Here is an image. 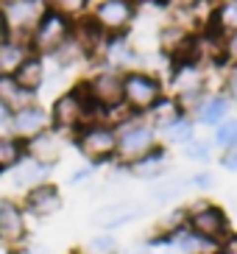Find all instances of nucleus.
I'll list each match as a JSON object with an SVG mask.
<instances>
[{
  "label": "nucleus",
  "mask_w": 237,
  "mask_h": 254,
  "mask_svg": "<svg viewBox=\"0 0 237 254\" xmlns=\"http://www.w3.org/2000/svg\"><path fill=\"white\" fill-rule=\"evenodd\" d=\"M48 118H51V128L56 134L61 137H73L75 131H81L87 123H95L101 120V112H98V106L89 101L87 90H84V81L73 84V87H67L64 92L53 98L51 109H48Z\"/></svg>",
  "instance_id": "f257e3e1"
},
{
  "label": "nucleus",
  "mask_w": 237,
  "mask_h": 254,
  "mask_svg": "<svg viewBox=\"0 0 237 254\" xmlns=\"http://www.w3.org/2000/svg\"><path fill=\"white\" fill-rule=\"evenodd\" d=\"M184 226L190 232H195L198 238L215 243V246H221L223 240L235 232L232 229L229 212L218 201H209V198H195L193 204H187L184 207Z\"/></svg>",
  "instance_id": "f03ea898"
},
{
  "label": "nucleus",
  "mask_w": 237,
  "mask_h": 254,
  "mask_svg": "<svg viewBox=\"0 0 237 254\" xmlns=\"http://www.w3.org/2000/svg\"><path fill=\"white\" fill-rule=\"evenodd\" d=\"M73 148L78 151V157L92 168H104V165L115 162V148H118V128L95 120L87 123L81 131H75L73 137Z\"/></svg>",
  "instance_id": "7ed1b4c3"
},
{
  "label": "nucleus",
  "mask_w": 237,
  "mask_h": 254,
  "mask_svg": "<svg viewBox=\"0 0 237 254\" xmlns=\"http://www.w3.org/2000/svg\"><path fill=\"white\" fill-rule=\"evenodd\" d=\"M165 92V78L154 70L140 67L123 73V106L137 118H145Z\"/></svg>",
  "instance_id": "20e7f679"
},
{
  "label": "nucleus",
  "mask_w": 237,
  "mask_h": 254,
  "mask_svg": "<svg viewBox=\"0 0 237 254\" xmlns=\"http://www.w3.org/2000/svg\"><path fill=\"white\" fill-rule=\"evenodd\" d=\"M159 145V134H156L151 123L145 118H128L126 123L118 126V148H115V165L118 168H128L140 157H145L148 151Z\"/></svg>",
  "instance_id": "39448f33"
},
{
  "label": "nucleus",
  "mask_w": 237,
  "mask_h": 254,
  "mask_svg": "<svg viewBox=\"0 0 237 254\" xmlns=\"http://www.w3.org/2000/svg\"><path fill=\"white\" fill-rule=\"evenodd\" d=\"M70 31H73V23L61 14H53V11H45L42 20L37 23V28L28 34L25 45H28L31 53H37L42 59H51L56 51L70 42Z\"/></svg>",
  "instance_id": "423d86ee"
},
{
  "label": "nucleus",
  "mask_w": 237,
  "mask_h": 254,
  "mask_svg": "<svg viewBox=\"0 0 237 254\" xmlns=\"http://www.w3.org/2000/svg\"><path fill=\"white\" fill-rule=\"evenodd\" d=\"M81 81L89 101L98 106L101 120H104L106 112L123 106V73H115L109 67H95L89 75H84Z\"/></svg>",
  "instance_id": "0eeeda50"
},
{
  "label": "nucleus",
  "mask_w": 237,
  "mask_h": 254,
  "mask_svg": "<svg viewBox=\"0 0 237 254\" xmlns=\"http://www.w3.org/2000/svg\"><path fill=\"white\" fill-rule=\"evenodd\" d=\"M137 14H140L137 0H104V3L89 8V17L95 20L98 28L104 31L106 37L128 34L131 25L137 23Z\"/></svg>",
  "instance_id": "6e6552de"
},
{
  "label": "nucleus",
  "mask_w": 237,
  "mask_h": 254,
  "mask_svg": "<svg viewBox=\"0 0 237 254\" xmlns=\"http://www.w3.org/2000/svg\"><path fill=\"white\" fill-rule=\"evenodd\" d=\"M28 238H31V224L20 198H11V195L0 198V246H3V252L25 249Z\"/></svg>",
  "instance_id": "1a4fd4ad"
},
{
  "label": "nucleus",
  "mask_w": 237,
  "mask_h": 254,
  "mask_svg": "<svg viewBox=\"0 0 237 254\" xmlns=\"http://www.w3.org/2000/svg\"><path fill=\"white\" fill-rule=\"evenodd\" d=\"M20 204L28 218L48 221V218L59 215L61 209H64V193H61V187L56 182H42V185L25 190L20 195Z\"/></svg>",
  "instance_id": "9d476101"
},
{
  "label": "nucleus",
  "mask_w": 237,
  "mask_h": 254,
  "mask_svg": "<svg viewBox=\"0 0 237 254\" xmlns=\"http://www.w3.org/2000/svg\"><path fill=\"white\" fill-rule=\"evenodd\" d=\"M98 67H109L115 73H128V70H140L142 67V56L134 45V39L128 34L120 37H106V45L101 51Z\"/></svg>",
  "instance_id": "9b49d317"
},
{
  "label": "nucleus",
  "mask_w": 237,
  "mask_h": 254,
  "mask_svg": "<svg viewBox=\"0 0 237 254\" xmlns=\"http://www.w3.org/2000/svg\"><path fill=\"white\" fill-rule=\"evenodd\" d=\"M6 14V23L11 28V39H28V34L37 28V23L42 20V14L48 11L45 0H14L8 6H0Z\"/></svg>",
  "instance_id": "f8f14e48"
},
{
  "label": "nucleus",
  "mask_w": 237,
  "mask_h": 254,
  "mask_svg": "<svg viewBox=\"0 0 237 254\" xmlns=\"http://www.w3.org/2000/svg\"><path fill=\"white\" fill-rule=\"evenodd\" d=\"M48 128H51L48 109L42 104H37V101L28 106H22V109H17V112H11V128H8V134L22 140V142L42 134V131H48Z\"/></svg>",
  "instance_id": "ddd939ff"
},
{
  "label": "nucleus",
  "mask_w": 237,
  "mask_h": 254,
  "mask_svg": "<svg viewBox=\"0 0 237 254\" xmlns=\"http://www.w3.org/2000/svg\"><path fill=\"white\" fill-rule=\"evenodd\" d=\"M123 171L137 182H151L154 185V182L165 179L171 173V148H165L162 142H159L154 151H148L145 157H140L137 162H131Z\"/></svg>",
  "instance_id": "4468645a"
},
{
  "label": "nucleus",
  "mask_w": 237,
  "mask_h": 254,
  "mask_svg": "<svg viewBox=\"0 0 237 254\" xmlns=\"http://www.w3.org/2000/svg\"><path fill=\"white\" fill-rule=\"evenodd\" d=\"M70 39H73V45L78 48L84 56H87L89 64H92V62L98 64V59H101V51H104V45H106V34L98 28V23L92 20V17H89V14L78 17V20L73 23Z\"/></svg>",
  "instance_id": "2eb2a0df"
},
{
  "label": "nucleus",
  "mask_w": 237,
  "mask_h": 254,
  "mask_svg": "<svg viewBox=\"0 0 237 254\" xmlns=\"http://www.w3.org/2000/svg\"><path fill=\"white\" fill-rule=\"evenodd\" d=\"M140 215H142V207L137 201H112V204H104L92 215V224L101 232H118L123 226L134 224Z\"/></svg>",
  "instance_id": "dca6fc26"
},
{
  "label": "nucleus",
  "mask_w": 237,
  "mask_h": 254,
  "mask_svg": "<svg viewBox=\"0 0 237 254\" xmlns=\"http://www.w3.org/2000/svg\"><path fill=\"white\" fill-rule=\"evenodd\" d=\"M61 154H64V137L56 134L53 128H48V131H42V134L25 140V157L34 159V162H42V165L56 168V165L61 162Z\"/></svg>",
  "instance_id": "f3484780"
},
{
  "label": "nucleus",
  "mask_w": 237,
  "mask_h": 254,
  "mask_svg": "<svg viewBox=\"0 0 237 254\" xmlns=\"http://www.w3.org/2000/svg\"><path fill=\"white\" fill-rule=\"evenodd\" d=\"M232 115V104L229 98L223 95L221 90H212L207 92V95L201 98V104L195 106V112L190 115V118L195 120V126H207V128H215L218 123H223V120Z\"/></svg>",
  "instance_id": "a211bd4d"
},
{
  "label": "nucleus",
  "mask_w": 237,
  "mask_h": 254,
  "mask_svg": "<svg viewBox=\"0 0 237 254\" xmlns=\"http://www.w3.org/2000/svg\"><path fill=\"white\" fill-rule=\"evenodd\" d=\"M53 171L56 168H51V165H42V162H34V159H22L20 165H17L14 171L8 173V185H11V190L14 193H25V190H31V187L42 185V182H51Z\"/></svg>",
  "instance_id": "6ab92c4d"
},
{
  "label": "nucleus",
  "mask_w": 237,
  "mask_h": 254,
  "mask_svg": "<svg viewBox=\"0 0 237 254\" xmlns=\"http://www.w3.org/2000/svg\"><path fill=\"white\" fill-rule=\"evenodd\" d=\"M11 78H14L25 92L37 95L45 84H48V59H42V56H37V53H28V56L22 59V64L14 70Z\"/></svg>",
  "instance_id": "aec40b11"
},
{
  "label": "nucleus",
  "mask_w": 237,
  "mask_h": 254,
  "mask_svg": "<svg viewBox=\"0 0 237 254\" xmlns=\"http://www.w3.org/2000/svg\"><path fill=\"white\" fill-rule=\"evenodd\" d=\"M178 118H184V109L178 106V101L171 95V92H165V95L154 104V109L145 115V120L151 123V128H154L156 134H162L165 128L173 126Z\"/></svg>",
  "instance_id": "412c9836"
},
{
  "label": "nucleus",
  "mask_w": 237,
  "mask_h": 254,
  "mask_svg": "<svg viewBox=\"0 0 237 254\" xmlns=\"http://www.w3.org/2000/svg\"><path fill=\"white\" fill-rule=\"evenodd\" d=\"M215 34H221L223 39L237 34V0H221L212 6V14H209V25Z\"/></svg>",
  "instance_id": "4be33fe9"
},
{
  "label": "nucleus",
  "mask_w": 237,
  "mask_h": 254,
  "mask_svg": "<svg viewBox=\"0 0 237 254\" xmlns=\"http://www.w3.org/2000/svg\"><path fill=\"white\" fill-rule=\"evenodd\" d=\"M159 137H162L165 148H184L190 140H195V137H198V126H195V120L190 118V115H184V118H178L173 126L165 128Z\"/></svg>",
  "instance_id": "5701e85b"
},
{
  "label": "nucleus",
  "mask_w": 237,
  "mask_h": 254,
  "mask_svg": "<svg viewBox=\"0 0 237 254\" xmlns=\"http://www.w3.org/2000/svg\"><path fill=\"white\" fill-rule=\"evenodd\" d=\"M37 101V95H31L11 78V75H0V104L6 106L8 112H17L22 106H28Z\"/></svg>",
  "instance_id": "b1692460"
},
{
  "label": "nucleus",
  "mask_w": 237,
  "mask_h": 254,
  "mask_svg": "<svg viewBox=\"0 0 237 254\" xmlns=\"http://www.w3.org/2000/svg\"><path fill=\"white\" fill-rule=\"evenodd\" d=\"M25 159V142L11 134H0V176H8Z\"/></svg>",
  "instance_id": "393cba45"
},
{
  "label": "nucleus",
  "mask_w": 237,
  "mask_h": 254,
  "mask_svg": "<svg viewBox=\"0 0 237 254\" xmlns=\"http://www.w3.org/2000/svg\"><path fill=\"white\" fill-rule=\"evenodd\" d=\"M28 45L22 39H8L0 45V75H14V70L22 64V59L28 56Z\"/></svg>",
  "instance_id": "a878e982"
},
{
  "label": "nucleus",
  "mask_w": 237,
  "mask_h": 254,
  "mask_svg": "<svg viewBox=\"0 0 237 254\" xmlns=\"http://www.w3.org/2000/svg\"><path fill=\"white\" fill-rule=\"evenodd\" d=\"M154 190L148 193V198L154 204H171V201H176V198H181V193L187 190V179H181V176H173V179H159V182H154Z\"/></svg>",
  "instance_id": "bb28decb"
},
{
  "label": "nucleus",
  "mask_w": 237,
  "mask_h": 254,
  "mask_svg": "<svg viewBox=\"0 0 237 254\" xmlns=\"http://www.w3.org/2000/svg\"><path fill=\"white\" fill-rule=\"evenodd\" d=\"M212 148L218 151H229V148H237V115H229V118L218 123L212 128Z\"/></svg>",
  "instance_id": "cd10ccee"
},
{
  "label": "nucleus",
  "mask_w": 237,
  "mask_h": 254,
  "mask_svg": "<svg viewBox=\"0 0 237 254\" xmlns=\"http://www.w3.org/2000/svg\"><path fill=\"white\" fill-rule=\"evenodd\" d=\"M84 254H120V243L115 238V232H95L84 240L81 246Z\"/></svg>",
  "instance_id": "c85d7f7f"
},
{
  "label": "nucleus",
  "mask_w": 237,
  "mask_h": 254,
  "mask_svg": "<svg viewBox=\"0 0 237 254\" xmlns=\"http://www.w3.org/2000/svg\"><path fill=\"white\" fill-rule=\"evenodd\" d=\"M45 6H48V11H53V14L67 17L70 23H75L78 17L89 14V0H45Z\"/></svg>",
  "instance_id": "c756f323"
},
{
  "label": "nucleus",
  "mask_w": 237,
  "mask_h": 254,
  "mask_svg": "<svg viewBox=\"0 0 237 254\" xmlns=\"http://www.w3.org/2000/svg\"><path fill=\"white\" fill-rule=\"evenodd\" d=\"M181 157L190 159V162H198V165L212 162V142H209V140H201V137H195V140H190L184 148H181Z\"/></svg>",
  "instance_id": "7c9ffc66"
},
{
  "label": "nucleus",
  "mask_w": 237,
  "mask_h": 254,
  "mask_svg": "<svg viewBox=\"0 0 237 254\" xmlns=\"http://www.w3.org/2000/svg\"><path fill=\"white\" fill-rule=\"evenodd\" d=\"M187 187L195 190V193H201V195L212 193V187H215V173H212V171H195V173H190V176H187Z\"/></svg>",
  "instance_id": "2f4dec72"
},
{
  "label": "nucleus",
  "mask_w": 237,
  "mask_h": 254,
  "mask_svg": "<svg viewBox=\"0 0 237 254\" xmlns=\"http://www.w3.org/2000/svg\"><path fill=\"white\" fill-rule=\"evenodd\" d=\"M198 6H201V0H162V8H168L176 20H181V17H187V14H193Z\"/></svg>",
  "instance_id": "473e14b6"
},
{
  "label": "nucleus",
  "mask_w": 237,
  "mask_h": 254,
  "mask_svg": "<svg viewBox=\"0 0 237 254\" xmlns=\"http://www.w3.org/2000/svg\"><path fill=\"white\" fill-rule=\"evenodd\" d=\"M223 67L237 70V34L226 37V45H223Z\"/></svg>",
  "instance_id": "72a5a7b5"
},
{
  "label": "nucleus",
  "mask_w": 237,
  "mask_h": 254,
  "mask_svg": "<svg viewBox=\"0 0 237 254\" xmlns=\"http://www.w3.org/2000/svg\"><path fill=\"white\" fill-rule=\"evenodd\" d=\"M221 92L229 98V104H232V106H237V70H226Z\"/></svg>",
  "instance_id": "f704fd0d"
},
{
  "label": "nucleus",
  "mask_w": 237,
  "mask_h": 254,
  "mask_svg": "<svg viewBox=\"0 0 237 254\" xmlns=\"http://www.w3.org/2000/svg\"><path fill=\"white\" fill-rule=\"evenodd\" d=\"M218 165H221L226 173H235L237 176V148H229V151H221L218 157Z\"/></svg>",
  "instance_id": "c9c22d12"
},
{
  "label": "nucleus",
  "mask_w": 237,
  "mask_h": 254,
  "mask_svg": "<svg viewBox=\"0 0 237 254\" xmlns=\"http://www.w3.org/2000/svg\"><path fill=\"white\" fill-rule=\"evenodd\" d=\"M92 173H95V168H92V165H84L81 171L70 173V185H84L87 179H92Z\"/></svg>",
  "instance_id": "e433bc0d"
},
{
  "label": "nucleus",
  "mask_w": 237,
  "mask_h": 254,
  "mask_svg": "<svg viewBox=\"0 0 237 254\" xmlns=\"http://www.w3.org/2000/svg\"><path fill=\"white\" fill-rule=\"evenodd\" d=\"M215 254H237V232H232L229 238L223 240L221 246H218Z\"/></svg>",
  "instance_id": "4c0bfd02"
},
{
  "label": "nucleus",
  "mask_w": 237,
  "mask_h": 254,
  "mask_svg": "<svg viewBox=\"0 0 237 254\" xmlns=\"http://www.w3.org/2000/svg\"><path fill=\"white\" fill-rule=\"evenodd\" d=\"M8 128H11V112L0 104V134H8Z\"/></svg>",
  "instance_id": "58836bf2"
},
{
  "label": "nucleus",
  "mask_w": 237,
  "mask_h": 254,
  "mask_svg": "<svg viewBox=\"0 0 237 254\" xmlns=\"http://www.w3.org/2000/svg\"><path fill=\"white\" fill-rule=\"evenodd\" d=\"M8 39H11V28H8L6 14H3V8H0V45H3V42H8Z\"/></svg>",
  "instance_id": "ea45409f"
},
{
  "label": "nucleus",
  "mask_w": 237,
  "mask_h": 254,
  "mask_svg": "<svg viewBox=\"0 0 237 254\" xmlns=\"http://www.w3.org/2000/svg\"><path fill=\"white\" fill-rule=\"evenodd\" d=\"M22 254H48V252H45L42 246H25V249H22Z\"/></svg>",
  "instance_id": "a19ab883"
},
{
  "label": "nucleus",
  "mask_w": 237,
  "mask_h": 254,
  "mask_svg": "<svg viewBox=\"0 0 237 254\" xmlns=\"http://www.w3.org/2000/svg\"><path fill=\"white\" fill-rule=\"evenodd\" d=\"M3 254H22V249H11V252H3Z\"/></svg>",
  "instance_id": "79ce46f5"
},
{
  "label": "nucleus",
  "mask_w": 237,
  "mask_h": 254,
  "mask_svg": "<svg viewBox=\"0 0 237 254\" xmlns=\"http://www.w3.org/2000/svg\"><path fill=\"white\" fill-rule=\"evenodd\" d=\"M98 3H104V0H89V8H92V6H98Z\"/></svg>",
  "instance_id": "37998d69"
},
{
  "label": "nucleus",
  "mask_w": 237,
  "mask_h": 254,
  "mask_svg": "<svg viewBox=\"0 0 237 254\" xmlns=\"http://www.w3.org/2000/svg\"><path fill=\"white\" fill-rule=\"evenodd\" d=\"M8 3H14V0H0V6H8Z\"/></svg>",
  "instance_id": "c03bdc74"
},
{
  "label": "nucleus",
  "mask_w": 237,
  "mask_h": 254,
  "mask_svg": "<svg viewBox=\"0 0 237 254\" xmlns=\"http://www.w3.org/2000/svg\"><path fill=\"white\" fill-rule=\"evenodd\" d=\"M67 254H84L81 249H73V252H67Z\"/></svg>",
  "instance_id": "a18cd8bd"
},
{
  "label": "nucleus",
  "mask_w": 237,
  "mask_h": 254,
  "mask_svg": "<svg viewBox=\"0 0 237 254\" xmlns=\"http://www.w3.org/2000/svg\"><path fill=\"white\" fill-rule=\"evenodd\" d=\"M212 3H221V0H212Z\"/></svg>",
  "instance_id": "49530a36"
}]
</instances>
